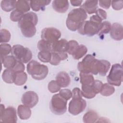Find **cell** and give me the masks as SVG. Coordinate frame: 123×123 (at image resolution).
Wrapping results in <instances>:
<instances>
[{
  "label": "cell",
  "mask_w": 123,
  "mask_h": 123,
  "mask_svg": "<svg viewBox=\"0 0 123 123\" xmlns=\"http://www.w3.org/2000/svg\"><path fill=\"white\" fill-rule=\"evenodd\" d=\"M38 22V17L36 13L28 12L24 14L22 19L18 22V26L24 36L31 37L36 33V25Z\"/></svg>",
  "instance_id": "cell-1"
},
{
  "label": "cell",
  "mask_w": 123,
  "mask_h": 123,
  "mask_svg": "<svg viewBox=\"0 0 123 123\" xmlns=\"http://www.w3.org/2000/svg\"><path fill=\"white\" fill-rule=\"evenodd\" d=\"M102 20L96 15L90 17L89 21L82 22L77 28L78 33L82 35L92 37L98 34Z\"/></svg>",
  "instance_id": "cell-2"
},
{
  "label": "cell",
  "mask_w": 123,
  "mask_h": 123,
  "mask_svg": "<svg viewBox=\"0 0 123 123\" xmlns=\"http://www.w3.org/2000/svg\"><path fill=\"white\" fill-rule=\"evenodd\" d=\"M81 90L78 87H75L72 90V99L69 104V112L76 115L82 112L86 108V102L82 98Z\"/></svg>",
  "instance_id": "cell-3"
},
{
  "label": "cell",
  "mask_w": 123,
  "mask_h": 123,
  "mask_svg": "<svg viewBox=\"0 0 123 123\" xmlns=\"http://www.w3.org/2000/svg\"><path fill=\"white\" fill-rule=\"evenodd\" d=\"M87 15L86 12L82 8L72 10L68 14L66 21L67 28L72 31L77 30L79 25L86 21Z\"/></svg>",
  "instance_id": "cell-4"
},
{
  "label": "cell",
  "mask_w": 123,
  "mask_h": 123,
  "mask_svg": "<svg viewBox=\"0 0 123 123\" xmlns=\"http://www.w3.org/2000/svg\"><path fill=\"white\" fill-rule=\"evenodd\" d=\"M27 72L33 78L37 80H43L47 76L49 72L48 67L35 60H32L27 64Z\"/></svg>",
  "instance_id": "cell-5"
},
{
  "label": "cell",
  "mask_w": 123,
  "mask_h": 123,
  "mask_svg": "<svg viewBox=\"0 0 123 123\" xmlns=\"http://www.w3.org/2000/svg\"><path fill=\"white\" fill-rule=\"evenodd\" d=\"M67 102V100L59 94H55L52 97L50 102V109L55 114L62 115L66 111Z\"/></svg>",
  "instance_id": "cell-6"
},
{
  "label": "cell",
  "mask_w": 123,
  "mask_h": 123,
  "mask_svg": "<svg viewBox=\"0 0 123 123\" xmlns=\"http://www.w3.org/2000/svg\"><path fill=\"white\" fill-rule=\"evenodd\" d=\"M12 55L17 61L23 63L29 62L32 58V53L27 48H25L21 45H14L12 47Z\"/></svg>",
  "instance_id": "cell-7"
},
{
  "label": "cell",
  "mask_w": 123,
  "mask_h": 123,
  "mask_svg": "<svg viewBox=\"0 0 123 123\" xmlns=\"http://www.w3.org/2000/svg\"><path fill=\"white\" fill-rule=\"evenodd\" d=\"M108 83L111 85L120 86L123 80V68L121 64L115 63L112 65L107 77Z\"/></svg>",
  "instance_id": "cell-8"
},
{
  "label": "cell",
  "mask_w": 123,
  "mask_h": 123,
  "mask_svg": "<svg viewBox=\"0 0 123 123\" xmlns=\"http://www.w3.org/2000/svg\"><path fill=\"white\" fill-rule=\"evenodd\" d=\"M0 120L3 123H15L17 117L16 109L13 107H8L5 109L4 105L0 104Z\"/></svg>",
  "instance_id": "cell-9"
},
{
  "label": "cell",
  "mask_w": 123,
  "mask_h": 123,
  "mask_svg": "<svg viewBox=\"0 0 123 123\" xmlns=\"http://www.w3.org/2000/svg\"><path fill=\"white\" fill-rule=\"evenodd\" d=\"M61 33L59 30L54 27H46L42 29L41 37L48 42L53 44L59 40L61 37Z\"/></svg>",
  "instance_id": "cell-10"
},
{
  "label": "cell",
  "mask_w": 123,
  "mask_h": 123,
  "mask_svg": "<svg viewBox=\"0 0 123 123\" xmlns=\"http://www.w3.org/2000/svg\"><path fill=\"white\" fill-rule=\"evenodd\" d=\"M21 100L24 105L30 108H32L38 102V96L34 91H28L23 95Z\"/></svg>",
  "instance_id": "cell-11"
},
{
  "label": "cell",
  "mask_w": 123,
  "mask_h": 123,
  "mask_svg": "<svg viewBox=\"0 0 123 123\" xmlns=\"http://www.w3.org/2000/svg\"><path fill=\"white\" fill-rule=\"evenodd\" d=\"M95 59L92 55H86L81 62L78 63L77 69L78 71L80 72L90 73L91 66Z\"/></svg>",
  "instance_id": "cell-12"
},
{
  "label": "cell",
  "mask_w": 123,
  "mask_h": 123,
  "mask_svg": "<svg viewBox=\"0 0 123 123\" xmlns=\"http://www.w3.org/2000/svg\"><path fill=\"white\" fill-rule=\"evenodd\" d=\"M111 37L114 40L120 41L123 38V28L121 24L118 23H113L110 30Z\"/></svg>",
  "instance_id": "cell-13"
},
{
  "label": "cell",
  "mask_w": 123,
  "mask_h": 123,
  "mask_svg": "<svg viewBox=\"0 0 123 123\" xmlns=\"http://www.w3.org/2000/svg\"><path fill=\"white\" fill-rule=\"evenodd\" d=\"M68 42L65 39H61L52 45V51L58 54L67 53L68 50Z\"/></svg>",
  "instance_id": "cell-14"
},
{
  "label": "cell",
  "mask_w": 123,
  "mask_h": 123,
  "mask_svg": "<svg viewBox=\"0 0 123 123\" xmlns=\"http://www.w3.org/2000/svg\"><path fill=\"white\" fill-rule=\"evenodd\" d=\"M56 81L61 87H66L70 85L71 78L68 73L62 71L56 75Z\"/></svg>",
  "instance_id": "cell-15"
},
{
  "label": "cell",
  "mask_w": 123,
  "mask_h": 123,
  "mask_svg": "<svg viewBox=\"0 0 123 123\" xmlns=\"http://www.w3.org/2000/svg\"><path fill=\"white\" fill-rule=\"evenodd\" d=\"M53 9L58 12L64 13L68 9L69 4L68 0H55L52 4Z\"/></svg>",
  "instance_id": "cell-16"
},
{
  "label": "cell",
  "mask_w": 123,
  "mask_h": 123,
  "mask_svg": "<svg viewBox=\"0 0 123 123\" xmlns=\"http://www.w3.org/2000/svg\"><path fill=\"white\" fill-rule=\"evenodd\" d=\"M98 0H86L81 6L87 13L91 14L96 13L98 9Z\"/></svg>",
  "instance_id": "cell-17"
},
{
  "label": "cell",
  "mask_w": 123,
  "mask_h": 123,
  "mask_svg": "<svg viewBox=\"0 0 123 123\" xmlns=\"http://www.w3.org/2000/svg\"><path fill=\"white\" fill-rule=\"evenodd\" d=\"M51 0H38L29 1L30 8L33 11L35 12L39 11L45 8L46 5H49Z\"/></svg>",
  "instance_id": "cell-18"
},
{
  "label": "cell",
  "mask_w": 123,
  "mask_h": 123,
  "mask_svg": "<svg viewBox=\"0 0 123 123\" xmlns=\"http://www.w3.org/2000/svg\"><path fill=\"white\" fill-rule=\"evenodd\" d=\"M111 67L110 62L105 60H98V72L99 75L105 76Z\"/></svg>",
  "instance_id": "cell-19"
},
{
  "label": "cell",
  "mask_w": 123,
  "mask_h": 123,
  "mask_svg": "<svg viewBox=\"0 0 123 123\" xmlns=\"http://www.w3.org/2000/svg\"><path fill=\"white\" fill-rule=\"evenodd\" d=\"M17 114L21 120L28 119L31 115L30 108L25 105H20L17 108Z\"/></svg>",
  "instance_id": "cell-20"
},
{
  "label": "cell",
  "mask_w": 123,
  "mask_h": 123,
  "mask_svg": "<svg viewBox=\"0 0 123 123\" xmlns=\"http://www.w3.org/2000/svg\"><path fill=\"white\" fill-rule=\"evenodd\" d=\"M81 93L83 97L88 99L94 98L96 95L92 85H82Z\"/></svg>",
  "instance_id": "cell-21"
},
{
  "label": "cell",
  "mask_w": 123,
  "mask_h": 123,
  "mask_svg": "<svg viewBox=\"0 0 123 123\" xmlns=\"http://www.w3.org/2000/svg\"><path fill=\"white\" fill-rule=\"evenodd\" d=\"M79 76L82 85H92L95 81L94 76L90 73L80 72Z\"/></svg>",
  "instance_id": "cell-22"
},
{
  "label": "cell",
  "mask_w": 123,
  "mask_h": 123,
  "mask_svg": "<svg viewBox=\"0 0 123 123\" xmlns=\"http://www.w3.org/2000/svg\"><path fill=\"white\" fill-rule=\"evenodd\" d=\"M98 119V114L94 111L90 110L86 112L83 117V122L85 123H93Z\"/></svg>",
  "instance_id": "cell-23"
},
{
  "label": "cell",
  "mask_w": 123,
  "mask_h": 123,
  "mask_svg": "<svg viewBox=\"0 0 123 123\" xmlns=\"http://www.w3.org/2000/svg\"><path fill=\"white\" fill-rule=\"evenodd\" d=\"M15 74V73L12 69H6L3 71L2 74V80L7 83H13L14 81Z\"/></svg>",
  "instance_id": "cell-24"
},
{
  "label": "cell",
  "mask_w": 123,
  "mask_h": 123,
  "mask_svg": "<svg viewBox=\"0 0 123 123\" xmlns=\"http://www.w3.org/2000/svg\"><path fill=\"white\" fill-rule=\"evenodd\" d=\"M17 60L12 55H8L1 60V63L7 69H12L15 65Z\"/></svg>",
  "instance_id": "cell-25"
},
{
  "label": "cell",
  "mask_w": 123,
  "mask_h": 123,
  "mask_svg": "<svg viewBox=\"0 0 123 123\" xmlns=\"http://www.w3.org/2000/svg\"><path fill=\"white\" fill-rule=\"evenodd\" d=\"M16 2L17 1L14 0H3L1 1L0 7L4 11L9 12L16 7Z\"/></svg>",
  "instance_id": "cell-26"
},
{
  "label": "cell",
  "mask_w": 123,
  "mask_h": 123,
  "mask_svg": "<svg viewBox=\"0 0 123 123\" xmlns=\"http://www.w3.org/2000/svg\"><path fill=\"white\" fill-rule=\"evenodd\" d=\"M27 79V75L25 72L15 73L14 83L17 86H22L25 83Z\"/></svg>",
  "instance_id": "cell-27"
},
{
  "label": "cell",
  "mask_w": 123,
  "mask_h": 123,
  "mask_svg": "<svg viewBox=\"0 0 123 123\" xmlns=\"http://www.w3.org/2000/svg\"><path fill=\"white\" fill-rule=\"evenodd\" d=\"M115 91V88L112 85H110L109 83L103 84L101 89L100 91V93L103 96H110L113 94Z\"/></svg>",
  "instance_id": "cell-28"
},
{
  "label": "cell",
  "mask_w": 123,
  "mask_h": 123,
  "mask_svg": "<svg viewBox=\"0 0 123 123\" xmlns=\"http://www.w3.org/2000/svg\"><path fill=\"white\" fill-rule=\"evenodd\" d=\"M15 8L16 9L23 12V13L26 12L30 9L29 1L24 0H19L17 1Z\"/></svg>",
  "instance_id": "cell-29"
},
{
  "label": "cell",
  "mask_w": 123,
  "mask_h": 123,
  "mask_svg": "<svg viewBox=\"0 0 123 123\" xmlns=\"http://www.w3.org/2000/svg\"><path fill=\"white\" fill-rule=\"evenodd\" d=\"M87 52V49L86 46L81 44L78 46L75 52L72 55L73 58L75 60H79L82 58Z\"/></svg>",
  "instance_id": "cell-30"
},
{
  "label": "cell",
  "mask_w": 123,
  "mask_h": 123,
  "mask_svg": "<svg viewBox=\"0 0 123 123\" xmlns=\"http://www.w3.org/2000/svg\"><path fill=\"white\" fill-rule=\"evenodd\" d=\"M37 47L40 51H52V44L42 39L38 41Z\"/></svg>",
  "instance_id": "cell-31"
},
{
  "label": "cell",
  "mask_w": 123,
  "mask_h": 123,
  "mask_svg": "<svg viewBox=\"0 0 123 123\" xmlns=\"http://www.w3.org/2000/svg\"><path fill=\"white\" fill-rule=\"evenodd\" d=\"M12 47L11 45L7 43H2L0 45V60L8 55L12 51Z\"/></svg>",
  "instance_id": "cell-32"
},
{
  "label": "cell",
  "mask_w": 123,
  "mask_h": 123,
  "mask_svg": "<svg viewBox=\"0 0 123 123\" xmlns=\"http://www.w3.org/2000/svg\"><path fill=\"white\" fill-rule=\"evenodd\" d=\"M51 57V52L49 51H40L37 54L38 59L43 62H49Z\"/></svg>",
  "instance_id": "cell-33"
},
{
  "label": "cell",
  "mask_w": 123,
  "mask_h": 123,
  "mask_svg": "<svg viewBox=\"0 0 123 123\" xmlns=\"http://www.w3.org/2000/svg\"><path fill=\"white\" fill-rule=\"evenodd\" d=\"M111 23L108 21H105L101 23L99 30L98 34L101 36L103 34H108L111 30Z\"/></svg>",
  "instance_id": "cell-34"
},
{
  "label": "cell",
  "mask_w": 123,
  "mask_h": 123,
  "mask_svg": "<svg viewBox=\"0 0 123 123\" xmlns=\"http://www.w3.org/2000/svg\"><path fill=\"white\" fill-rule=\"evenodd\" d=\"M11 33L6 29H2L0 31V42L1 43H5L10 41L11 39Z\"/></svg>",
  "instance_id": "cell-35"
},
{
  "label": "cell",
  "mask_w": 123,
  "mask_h": 123,
  "mask_svg": "<svg viewBox=\"0 0 123 123\" xmlns=\"http://www.w3.org/2000/svg\"><path fill=\"white\" fill-rule=\"evenodd\" d=\"M24 13L15 9L10 14V19L13 22H19L23 18Z\"/></svg>",
  "instance_id": "cell-36"
},
{
  "label": "cell",
  "mask_w": 123,
  "mask_h": 123,
  "mask_svg": "<svg viewBox=\"0 0 123 123\" xmlns=\"http://www.w3.org/2000/svg\"><path fill=\"white\" fill-rule=\"evenodd\" d=\"M79 44L78 42L74 40H71L68 42L67 53L70 55H73L77 49Z\"/></svg>",
  "instance_id": "cell-37"
},
{
  "label": "cell",
  "mask_w": 123,
  "mask_h": 123,
  "mask_svg": "<svg viewBox=\"0 0 123 123\" xmlns=\"http://www.w3.org/2000/svg\"><path fill=\"white\" fill-rule=\"evenodd\" d=\"M61 86L56 80H51L49 82L48 88L49 91L52 93H56L60 90Z\"/></svg>",
  "instance_id": "cell-38"
},
{
  "label": "cell",
  "mask_w": 123,
  "mask_h": 123,
  "mask_svg": "<svg viewBox=\"0 0 123 123\" xmlns=\"http://www.w3.org/2000/svg\"><path fill=\"white\" fill-rule=\"evenodd\" d=\"M61 60V58L58 53L51 51V57L49 62V63L53 65H57L60 63Z\"/></svg>",
  "instance_id": "cell-39"
},
{
  "label": "cell",
  "mask_w": 123,
  "mask_h": 123,
  "mask_svg": "<svg viewBox=\"0 0 123 123\" xmlns=\"http://www.w3.org/2000/svg\"><path fill=\"white\" fill-rule=\"evenodd\" d=\"M59 94L67 100L72 97V92L68 89H63L60 90Z\"/></svg>",
  "instance_id": "cell-40"
},
{
  "label": "cell",
  "mask_w": 123,
  "mask_h": 123,
  "mask_svg": "<svg viewBox=\"0 0 123 123\" xmlns=\"http://www.w3.org/2000/svg\"><path fill=\"white\" fill-rule=\"evenodd\" d=\"M25 66L23 62L17 60L15 65H14L13 68L12 69V70L15 73L24 72L25 71Z\"/></svg>",
  "instance_id": "cell-41"
},
{
  "label": "cell",
  "mask_w": 123,
  "mask_h": 123,
  "mask_svg": "<svg viewBox=\"0 0 123 123\" xmlns=\"http://www.w3.org/2000/svg\"><path fill=\"white\" fill-rule=\"evenodd\" d=\"M102 85H103L102 82L99 80H96L94 81V82L92 84V86L95 90V91L96 94H97L100 92V90L102 87Z\"/></svg>",
  "instance_id": "cell-42"
},
{
  "label": "cell",
  "mask_w": 123,
  "mask_h": 123,
  "mask_svg": "<svg viewBox=\"0 0 123 123\" xmlns=\"http://www.w3.org/2000/svg\"><path fill=\"white\" fill-rule=\"evenodd\" d=\"M112 8L115 10H120L123 9V1H111V3Z\"/></svg>",
  "instance_id": "cell-43"
},
{
  "label": "cell",
  "mask_w": 123,
  "mask_h": 123,
  "mask_svg": "<svg viewBox=\"0 0 123 123\" xmlns=\"http://www.w3.org/2000/svg\"><path fill=\"white\" fill-rule=\"evenodd\" d=\"M96 15L99 17L101 19L104 20L107 18V13L106 11L102 9H98L96 12Z\"/></svg>",
  "instance_id": "cell-44"
},
{
  "label": "cell",
  "mask_w": 123,
  "mask_h": 123,
  "mask_svg": "<svg viewBox=\"0 0 123 123\" xmlns=\"http://www.w3.org/2000/svg\"><path fill=\"white\" fill-rule=\"evenodd\" d=\"M99 6L105 9H108L110 8L111 1V0H99L98 1Z\"/></svg>",
  "instance_id": "cell-45"
},
{
  "label": "cell",
  "mask_w": 123,
  "mask_h": 123,
  "mask_svg": "<svg viewBox=\"0 0 123 123\" xmlns=\"http://www.w3.org/2000/svg\"><path fill=\"white\" fill-rule=\"evenodd\" d=\"M83 0H70V2L72 5L74 6H80Z\"/></svg>",
  "instance_id": "cell-46"
}]
</instances>
